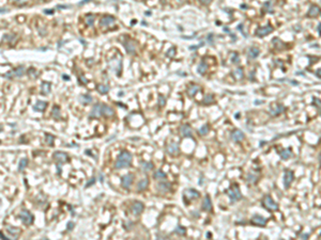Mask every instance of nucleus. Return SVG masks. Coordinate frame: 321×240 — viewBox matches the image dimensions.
Segmentation results:
<instances>
[{
  "label": "nucleus",
  "mask_w": 321,
  "mask_h": 240,
  "mask_svg": "<svg viewBox=\"0 0 321 240\" xmlns=\"http://www.w3.org/2000/svg\"><path fill=\"white\" fill-rule=\"evenodd\" d=\"M132 154L127 151H122L119 154L118 159L116 161L115 168L116 169H123V168H129L132 163Z\"/></svg>",
  "instance_id": "nucleus-1"
},
{
  "label": "nucleus",
  "mask_w": 321,
  "mask_h": 240,
  "mask_svg": "<svg viewBox=\"0 0 321 240\" xmlns=\"http://www.w3.org/2000/svg\"><path fill=\"white\" fill-rule=\"evenodd\" d=\"M227 194H228V196H229V199L231 202H237V201H239V200L241 199L242 195H241V192H240V189L238 188V186L237 185H233L232 187L229 188L228 190H227Z\"/></svg>",
  "instance_id": "nucleus-2"
},
{
  "label": "nucleus",
  "mask_w": 321,
  "mask_h": 240,
  "mask_svg": "<svg viewBox=\"0 0 321 240\" xmlns=\"http://www.w3.org/2000/svg\"><path fill=\"white\" fill-rule=\"evenodd\" d=\"M19 219L21 220V222H24L25 225H31L33 222V220H34V217H33V214L30 212L29 210H27V209H23V210L19 212Z\"/></svg>",
  "instance_id": "nucleus-3"
},
{
  "label": "nucleus",
  "mask_w": 321,
  "mask_h": 240,
  "mask_svg": "<svg viewBox=\"0 0 321 240\" xmlns=\"http://www.w3.org/2000/svg\"><path fill=\"white\" fill-rule=\"evenodd\" d=\"M262 205L265 206L268 210H271V211L277 210V209H278V205L274 202V200L272 199L270 195H267L263 197V200H262Z\"/></svg>",
  "instance_id": "nucleus-4"
},
{
  "label": "nucleus",
  "mask_w": 321,
  "mask_h": 240,
  "mask_svg": "<svg viewBox=\"0 0 321 240\" xmlns=\"http://www.w3.org/2000/svg\"><path fill=\"white\" fill-rule=\"evenodd\" d=\"M102 114H103V112H102V104L97 103L93 106L89 117H91V119H99Z\"/></svg>",
  "instance_id": "nucleus-5"
},
{
  "label": "nucleus",
  "mask_w": 321,
  "mask_h": 240,
  "mask_svg": "<svg viewBox=\"0 0 321 240\" xmlns=\"http://www.w3.org/2000/svg\"><path fill=\"white\" fill-rule=\"evenodd\" d=\"M180 133L184 138H191L193 137V130H192L191 126L189 124H184L180 127Z\"/></svg>",
  "instance_id": "nucleus-6"
},
{
  "label": "nucleus",
  "mask_w": 321,
  "mask_h": 240,
  "mask_svg": "<svg viewBox=\"0 0 321 240\" xmlns=\"http://www.w3.org/2000/svg\"><path fill=\"white\" fill-rule=\"evenodd\" d=\"M133 179H134V175L131 174V173L130 174L124 175L123 177H122V179H121V185H122V187L125 188V189H129L133 182Z\"/></svg>",
  "instance_id": "nucleus-7"
},
{
  "label": "nucleus",
  "mask_w": 321,
  "mask_h": 240,
  "mask_svg": "<svg viewBox=\"0 0 321 240\" xmlns=\"http://www.w3.org/2000/svg\"><path fill=\"white\" fill-rule=\"evenodd\" d=\"M54 159H55L57 162H59V163H64V162H66V161L69 160L68 155H66L65 153H63V152H55V153H54Z\"/></svg>",
  "instance_id": "nucleus-8"
},
{
  "label": "nucleus",
  "mask_w": 321,
  "mask_h": 240,
  "mask_svg": "<svg viewBox=\"0 0 321 240\" xmlns=\"http://www.w3.org/2000/svg\"><path fill=\"white\" fill-rule=\"evenodd\" d=\"M183 195H184L185 199L195 200V199H198V197H199V192L194 190V189H186V190H184V192H183Z\"/></svg>",
  "instance_id": "nucleus-9"
},
{
  "label": "nucleus",
  "mask_w": 321,
  "mask_h": 240,
  "mask_svg": "<svg viewBox=\"0 0 321 240\" xmlns=\"http://www.w3.org/2000/svg\"><path fill=\"white\" fill-rule=\"evenodd\" d=\"M123 46H124V48H125V50L127 51V53L133 55V56L136 55V46H135V44H134V42H132V41L124 42Z\"/></svg>",
  "instance_id": "nucleus-10"
},
{
  "label": "nucleus",
  "mask_w": 321,
  "mask_h": 240,
  "mask_svg": "<svg viewBox=\"0 0 321 240\" xmlns=\"http://www.w3.org/2000/svg\"><path fill=\"white\" fill-rule=\"evenodd\" d=\"M166 151H167V153L169 154V155H177L178 152H179V145H178V143H176V142H170V143L168 144L167 147H166Z\"/></svg>",
  "instance_id": "nucleus-11"
},
{
  "label": "nucleus",
  "mask_w": 321,
  "mask_h": 240,
  "mask_svg": "<svg viewBox=\"0 0 321 240\" xmlns=\"http://www.w3.org/2000/svg\"><path fill=\"white\" fill-rule=\"evenodd\" d=\"M272 31H273V28H272L271 26H265V27H261V28H258V30L256 31V34H257V36L261 38V36L268 35L269 33L272 32Z\"/></svg>",
  "instance_id": "nucleus-12"
},
{
  "label": "nucleus",
  "mask_w": 321,
  "mask_h": 240,
  "mask_svg": "<svg viewBox=\"0 0 321 240\" xmlns=\"http://www.w3.org/2000/svg\"><path fill=\"white\" fill-rule=\"evenodd\" d=\"M252 222L258 226H265L267 224V220L261 216H259V214H254L253 218H252Z\"/></svg>",
  "instance_id": "nucleus-13"
},
{
  "label": "nucleus",
  "mask_w": 321,
  "mask_h": 240,
  "mask_svg": "<svg viewBox=\"0 0 321 240\" xmlns=\"http://www.w3.org/2000/svg\"><path fill=\"white\" fill-rule=\"evenodd\" d=\"M284 111V107L280 104H274L270 108V112L272 115H278Z\"/></svg>",
  "instance_id": "nucleus-14"
},
{
  "label": "nucleus",
  "mask_w": 321,
  "mask_h": 240,
  "mask_svg": "<svg viewBox=\"0 0 321 240\" xmlns=\"http://www.w3.org/2000/svg\"><path fill=\"white\" fill-rule=\"evenodd\" d=\"M231 139H232V141H234V142H240V141H242L244 139V133H243L241 130L236 129V130H233V131L231 132Z\"/></svg>",
  "instance_id": "nucleus-15"
},
{
  "label": "nucleus",
  "mask_w": 321,
  "mask_h": 240,
  "mask_svg": "<svg viewBox=\"0 0 321 240\" xmlns=\"http://www.w3.org/2000/svg\"><path fill=\"white\" fill-rule=\"evenodd\" d=\"M144 204H142V202H138V201H136L134 204H133V207H132V211H133V214H142V211L144 210Z\"/></svg>",
  "instance_id": "nucleus-16"
},
{
  "label": "nucleus",
  "mask_w": 321,
  "mask_h": 240,
  "mask_svg": "<svg viewBox=\"0 0 321 240\" xmlns=\"http://www.w3.org/2000/svg\"><path fill=\"white\" fill-rule=\"evenodd\" d=\"M202 209H203V210H206V211L212 210V202H211V199H210L209 195H206V196H204V199H203Z\"/></svg>",
  "instance_id": "nucleus-17"
},
{
  "label": "nucleus",
  "mask_w": 321,
  "mask_h": 240,
  "mask_svg": "<svg viewBox=\"0 0 321 240\" xmlns=\"http://www.w3.org/2000/svg\"><path fill=\"white\" fill-rule=\"evenodd\" d=\"M170 188H171V185L169 184V182H159V185H157V189H159V192H168V191H170Z\"/></svg>",
  "instance_id": "nucleus-18"
},
{
  "label": "nucleus",
  "mask_w": 321,
  "mask_h": 240,
  "mask_svg": "<svg viewBox=\"0 0 321 240\" xmlns=\"http://www.w3.org/2000/svg\"><path fill=\"white\" fill-rule=\"evenodd\" d=\"M102 112H103V115L105 116H112L115 114V111L112 107L105 105V104H102Z\"/></svg>",
  "instance_id": "nucleus-19"
},
{
  "label": "nucleus",
  "mask_w": 321,
  "mask_h": 240,
  "mask_svg": "<svg viewBox=\"0 0 321 240\" xmlns=\"http://www.w3.org/2000/svg\"><path fill=\"white\" fill-rule=\"evenodd\" d=\"M114 21H115V17H112V16H104V17L101 18L100 25L102 27H106V26H109V25L112 23Z\"/></svg>",
  "instance_id": "nucleus-20"
},
{
  "label": "nucleus",
  "mask_w": 321,
  "mask_h": 240,
  "mask_svg": "<svg viewBox=\"0 0 321 240\" xmlns=\"http://www.w3.org/2000/svg\"><path fill=\"white\" fill-rule=\"evenodd\" d=\"M293 180V172L292 171H286L285 173V187L288 188Z\"/></svg>",
  "instance_id": "nucleus-21"
},
{
  "label": "nucleus",
  "mask_w": 321,
  "mask_h": 240,
  "mask_svg": "<svg viewBox=\"0 0 321 240\" xmlns=\"http://www.w3.org/2000/svg\"><path fill=\"white\" fill-rule=\"evenodd\" d=\"M46 107H47V103H46V102H42V100H39L38 103H36V105L33 106V110H34V111H40V112H42V111H44Z\"/></svg>",
  "instance_id": "nucleus-22"
},
{
  "label": "nucleus",
  "mask_w": 321,
  "mask_h": 240,
  "mask_svg": "<svg viewBox=\"0 0 321 240\" xmlns=\"http://www.w3.org/2000/svg\"><path fill=\"white\" fill-rule=\"evenodd\" d=\"M199 91V87H198L197 84H191L187 88V91H186V93H187V95H189V97H193L196 95V93Z\"/></svg>",
  "instance_id": "nucleus-23"
},
{
  "label": "nucleus",
  "mask_w": 321,
  "mask_h": 240,
  "mask_svg": "<svg viewBox=\"0 0 321 240\" xmlns=\"http://www.w3.org/2000/svg\"><path fill=\"white\" fill-rule=\"evenodd\" d=\"M41 93L42 95H48L50 93V82L44 81L41 85Z\"/></svg>",
  "instance_id": "nucleus-24"
},
{
  "label": "nucleus",
  "mask_w": 321,
  "mask_h": 240,
  "mask_svg": "<svg viewBox=\"0 0 321 240\" xmlns=\"http://www.w3.org/2000/svg\"><path fill=\"white\" fill-rule=\"evenodd\" d=\"M140 168H142V171L148 172V171L153 169V163L152 162H147V161H142V162H140Z\"/></svg>",
  "instance_id": "nucleus-25"
},
{
  "label": "nucleus",
  "mask_w": 321,
  "mask_h": 240,
  "mask_svg": "<svg viewBox=\"0 0 321 240\" xmlns=\"http://www.w3.org/2000/svg\"><path fill=\"white\" fill-rule=\"evenodd\" d=\"M320 13V10H319V8L317 6H310V9H309L308 11V16L309 17H316L317 15Z\"/></svg>",
  "instance_id": "nucleus-26"
},
{
  "label": "nucleus",
  "mask_w": 321,
  "mask_h": 240,
  "mask_svg": "<svg viewBox=\"0 0 321 240\" xmlns=\"http://www.w3.org/2000/svg\"><path fill=\"white\" fill-rule=\"evenodd\" d=\"M148 185H149V180H148V178H144V179H142V180H139V182H138V184H137V188H138L139 191H142V190H144V189H147Z\"/></svg>",
  "instance_id": "nucleus-27"
},
{
  "label": "nucleus",
  "mask_w": 321,
  "mask_h": 240,
  "mask_svg": "<svg viewBox=\"0 0 321 240\" xmlns=\"http://www.w3.org/2000/svg\"><path fill=\"white\" fill-rule=\"evenodd\" d=\"M80 102L84 104V105H88V104L92 103V97L89 95V94H84L82 96L79 97Z\"/></svg>",
  "instance_id": "nucleus-28"
},
{
  "label": "nucleus",
  "mask_w": 321,
  "mask_h": 240,
  "mask_svg": "<svg viewBox=\"0 0 321 240\" xmlns=\"http://www.w3.org/2000/svg\"><path fill=\"white\" fill-rule=\"evenodd\" d=\"M51 115L55 120H59L61 117V113H60V108L58 106H54L53 107V111H51Z\"/></svg>",
  "instance_id": "nucleus-29"
},
{
  "label": "nucleus",
  "mask_w": 321,
  "mask_h": 240,
  "mask_svg": "<svg viewBox=\"0 0 321 240\" xmlns=\"http://www.w3.org/2000/svg\"><path fill=\"white\" fill-rule=\"evenodd\" d=\"M6 231L11 235H13V237H17V235L21 233V229L17 227H13V226H6Z\"/></svg>",
  "instance_id": "nucleus-30"
},
{
  "label": "nucleus",
  "mask_w": 321,
  "mask_h": 240,
  "mask_svg": "<svg viewBox=\"0 0 321 240\" xmlns=\"http://www.w3.org/2000/svg\"><path fill=\"white\" fill-rule=\"evenodd\" d=\"M154 178L157 179V180H164V179L166 178V174L163 171L159 170V171H155V173H154Z\"/></svg>",
  "instance_id": "nucleus-31"
},
{
  "label": "nucleus",
  "mask_w": 321,
  "mask_h": 240,
  "mask_svg": "<svg viewBox=\"0 0 321 240\" xmlns=\"http://www.w3.org/2000/svg\"><path fill=\"white\" fill-rule=\"evenodd\" d=\"M280 157H282V158L285 159V160H286V159H289L290 157H291L292 152H291V149H289V148L288 149H283V151L280 152Z\"/></svg>",
  "instance_id": "nucleus-32"
},
{
  "label": "nucleus",
  "mask_w": 321,
  "mask_h": 240,
  "mask_svg": "<svg viewBox=\"0 0 321 240\" xmlns=\"http://www.w3.org/2000/svg\"><path fill=\"white\" fill-rule=\"evenodd\" d=\"M207 68H208V65L206 64V62L203 61V62H201L200 64H199L197 70H198V73L200 74V75H204L206 72H207Z\"/></svg>",
  "instance_id": "nucleus-33"
},
{
  "label": "nucleus",
  "mask_w": 321,
  "mask_h": 240,
  "mask_svg": "<svg viewBox=\"0 0 321 240\" xmlns=\"http://www.w3.org/2000/svg\"><path fill=\"white\" fill-rule=\"evenodd\" d=\"M97 91L100 92L101 94L105 95V94H107V92L109 91V87L106 84H99L97 85Z\"/></svg>",
  "instance_id": "nucleus-34"
},
{
  "label": "nucleus",
  "mask_w": 321,
  "mask_h": 240,
  "mask_svg": "<svg viewBox=\"0 0 321 240\" xmlns=\"http://www.w3.org/2000/svg\"><path fill=\"white\" fill-rule=\"evenodd\" d=\"M202 103L204 104V105H209V104L214 103V97H213L212 94H208V95H206L202 100Z\"/></svg>",
  "instance_id": "nucleus-35"
},
{
  "label": "nucleus",
  "mask_w": 321,
  "mask_h": 240,
  "mask_svg": "<svg viewBox=\"0 0 321 240\" xmlns=\"http://www.w3.org/2000/svg\"><path fill=\"white\" fill-rule=\"evenodd\" d=\"M209 130H210V126L208 125V124H206V125L201 126L200 128H199V130H198V133H199V135H201V136H204V135H207V133L209 132Z\"/></svg>",
  "instance_id": "nucleus-36"
},
{
  "label": "nucleus",
  "mask_w": 321,
  "mask_h": 240,
  "mask_svg": "<svg viewBox=\"0 0 321 240\" xmlns=\"http://www.w3.org/2000/svg\"><path fill=\"white\" fill-rule=\"evenodd\" d=\"M258 56H259V49H258V48H255V47H254V48H250V51H248V57L254 59Z\"/></svg>",
  "instance_id": "nucleus-37"
},
{
  "label": "nucleus",
  "mask_w": 321,
  "mask_h": 240,
  "mask_svg": "<svg viewBox=\"0 0 321 240\" xmlns=\"http://www.w3.org/2000/svg\"><path fill=\"white\" fill-rule=\"evenodd\" d=\"M85 21L87 26H93V23H94V16L92 14L87 15L85 17Z\"/></svg>",
  "instance_id": "nucleus-38"
},
{
  "label": "nucleus",
  "mask_w": 321,
  "mask_h": 240,
  "mask_svg": "<svg viewBox=\"0 0 321 240\" xmlns=\"http://www.w3.org/2000/svg\"><path fill=\"white\" fill-rule=\"evenodd\" d=\"M13 74H14V76H16V77H21L25 74V67L24 66H19V67H17L14 72H13Z\"/></svg>",
  "instance_id": "nucleus-39"
},
{
  "label": "nucleus",
  "mask_w": 321,
  "mask_h": 240,
  "mask_svg": "<svg viewBox=\"0 0 321 240\" xmlns=\"http://www.w3.org/2000/svg\"><path fill=\"white\" fill-rule=\"evenodd\" d=\"M27 164H28V159H27V158L21 159L19 163H18V171H23V170H24L25 168L27 167Z\"/></svg>",
  "instance_id": "nucleus-40"
},
{
  "label": "nucleus",
  "mask_w": 321,
  "mask_h": 240,
  "mask_svg": "<svg viewBox=\"0 0 321 240\" xmlns=\"http://www.w3.org/2000/svg\"><path fill=\"white\" fill-rule=\"evenodd\" d=\"M233 76H234V78H237V79H241L242 77H243V70L242 68H236V70H233Z\"/></svg>",
  "instance_id": "nucleus-41"
},
{
  "label": "nucleus",
  "mask_w": 321,
  "mask_h": 240,
  "mask_svg": "<svg viewBox=\"0 0 321 240\" xmlns=\"http://www.w3.org/2000/svg\"><path fill=\"white\" fill-rule=\"evenodd\" d=\"M176 233H177L178 235H180V236H183V235H185V229L181 225H178L177 227H176Z\"/></svg>",
  "instance_id": "nucleus-42"
},
{
  "label": "nucleus",
  "mask_w": 321,
  "mask_h": 240,
  "mask_svg": "<svg viewBox=\"0 0 321 240\" xmlns=\"http://www.w3.org/2000/svg\"><path fill=\"white\" fill-rule=\"evenodd\" d=\"M54 140H55V137H54V136H51V135H46V142H47L48 145L53 146Z\"/></svg>",
  "instance_id": "nucleus-43"
},
{
  "label": "nucleus",
  "mask_w": 321,
  "mask_h": 240,
  "mask_svg": "<svg viewBox=\"0 0 321 240\" xmlns=\"http://www.w3.org/2000/svg\"><path fill=\"white\" fill-rule=\"evenodd\" d=\"M165 103H166L165 97L163 96V95H159V107H164V106H165Z\"/></svg>",
  "instance_id": "nucleus-44"
},
{
  "label": "nucleus",
  "mask_w": 321,
  "mask_h": 240,
  "mask_svg": "<svg viewBox=\"0 0 321 240\" xmlns=\"http://www.w3.org/2000/svg\"><path fill=\"white\" fill-rule=\"evenodd\" d=\"M11 1H13L15 3H19V4H24V3L28 2L29 0H11Z\"/></svg>",
  "instance_id": "nucleus-45"
},
{
  "label": "nucleus",
  "mask_w": 321,
  "mask_h": 240,
  "mask_svg": "<svg viewBox=\"0 0 321 240\" xmlns=\"http://www.w3.org/2000/svg\"><path fill=\"white\" fill-rule=\"evenodd\" d=\"M94 182H95V178H92L91 180H89V182H87V184H86V188H88L89 186H91V185H93V184H94Z\"/></svg>",
  "instance_id": "nucleus-46"
},
{
  "label": "nucleus",
  "mask_w": 321,
  "mask_h": 240,
  "mask_svg": "<svg viewBox=\"0 0 321 240\" xmlns=\"http://www.w3.org/2000/svg\"><path fill=\"white\" fill-rule=\"evenodd\" d=\"M73 227H74V223L73 222H69L68 225H66V229H68V231H71Z\"/></svg>",
  "instance_id": "nucleus-47"
},
{
  "label": "nucleus",
  "mask_w": 321,
  "mask_h": 240,
  "mask_svg": "<svg viewBox=\"0 0 321 240\" xmlns=\"http://www.w3.org/2000/svg\"><path fill=\"white\" fill-rule=\"evenodd\" d=\"M13 75H14V74H13V72H9V73L4 74V75H3V77H6V78H11V77H13Z\"/></svg>",
  "instance_id": "nucleus-48"
},
{
  "label": "nucleus",
  "mask_w": 321,
  "mask_h": 240,
  "mask_svg": "<svg viewBox=\"0 0 321 240\" xmlns=\"http://www.w3.org/2000/svg\"><path fill=\"white\" fill-rule=\"evenodd\" d=\"M199 1H200L202 4H206V6H207V4H210L212 0H199Z\"/></svg>",
  "instance_id": "nucleus-49"
},
{
  "label": "nucleus",
  "mask_w": 321,
  "mask_h": 240,
  "mask_svg": "<svg viewBox=\"0 0 321 240\" xmlns=\"http://www.w3.org/2000/svg\"><path fill=\"white\" fill-rule=\"evenodd\" d=\"M89 1H90V0H83V1H82V2H79L78 4H79V6H83V4H85V3H87V2H89Z\"/></svg>",
  "instance_id": "nucleus-50"
},
{
  "label": "nucleus",
  "mask_w": 321,
  "mask_h": 240,
  "mask_svg": "<svg viewBox=\"0 0 321 240\" xmlns=\"http://www.w3.org/2000/svg\"><path fill=\"white\" fill-rule=\"evenodd\" d=\"M62 78L65 80H70V77H69L68 75H62Z\"/></svg>",
  "instance_id": "nucleus-51"
},
{
  "label": "nucleus",
  "mask_w": 321,
  "mask_h": 240,
  "mask_svg": "<svg viewBox=\"0 0 321 240\" xmlns=\"http://www.w3.org/2000/svg\"><path fill=\"white\" fill-rule=\"evenodd\" d=\"M301 237H302V238H308V235H307V234H305V235L302 234V235H301Z\"/></svg>",
  "instance_id": "nucleus-52"
},
{
  "label": "nucleus",
  "mask_w": 321,
  "mask_h": 240,
  "mask_svg": "<svg viewBox=\"0 0 321 240\" xmlns=\"http://www.w3.org/2000/svg\"><path fill=\"white\" fill-rule=\"evenodd\" d=\"M0 235H1V238H2V239H8V238H6V236H4V235L2 234V233H1V234H0Z\"/></svg>",
  "instance_id": "nucleus-53"
},
{
  "label": "nucleus",
  "mask_w": 321,
  "mask_h": 240,
  "mask_svg": "<svg viewBox=\"0 0 321 240\" xmlns=\"http://www.w3.org/2000/svg\"><path fill=\"white\" fill-rule=\"evenodd\" d=\"M317 75H318L319 77H321V70H319L318 72H317Z\"/></svg>",
  "instance_id": "nucleus-54"
},
{
  "label": "nucleus",
  "mask_w": 321,
  "mask_h": 240,
  "mask_svg": "<svg viewBox=\"0 0 321 240\" xmlns=\"http://www.w3.org/2000/svg\"><path fill=\"white\" fill-rule=\"evenodd\" d=\"M4 12H6V8H2V9H1V13H2V14H3V13H4Z\"/></svg>",
  "instance_id": "nucleus-55"
},
{
  "label": "nucleus",
  "mask_w": 321,
  "mask_h": 240,
  "mask_svg": "<svg viewBox=\"0 0 321 240\" xmlns=\"http://www.w3.org/2000/svg\"><path fill=\"white\" fill-rule=\"evenodd\" d=\"M45 13H47V14H51L53 13V11H44Z\"/></svg>",
  "instance_id": "nucleus-56"
},
{
  "label": "nucleus",
  "mask_w": 321,
  "mask_h": 240,
  "mask_svg": "<svg viewBox=\"0 0 321 240\" xmlns=\"http://www.w3.org/2000/svg\"><path fill=\"white\" fill-rule=\"evenodd\" d=\"M319 160H320V163H321V154H320V156H319Z\"/></svg>",
  "instance_id": "nucleus-57"
}]
</instances>
